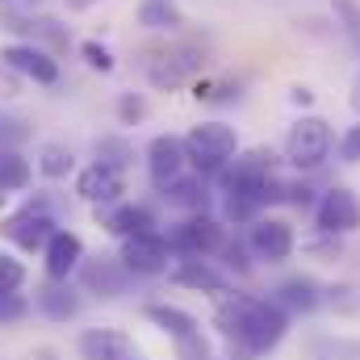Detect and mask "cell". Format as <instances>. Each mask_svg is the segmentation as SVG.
<instances>
[{
	"label": "cell",
	"instance_id": "obj_1",
	"mask_svg": "<svg viewBox=\"0 0 360 360\" xmlns=\"http://www.w3.org/2000/svg\"><path fill=\"white\" fill-rule=\"evenodd\" d=\"M218 302V331L239 344V356H264L272 352L285 331H289V314L272 302V297H252V293H222Z\"/></svg>",
	"mask_w": 360,
	"mask_h": 360
},
{
	"label": "cell",
	"instance_id": "obj_2",
	"mask_svg": "<svg viewBox=\"0 0 360 360\" xmlns=\"http://www.w3.org/2000/svg\"><path fill=\"white\" fill-rule=\"evenodd\" d=\"M184 155L188 168H197V176H218L239 155V134L226 122H197L184 134Z\"/></svg>",
	"mask_w": 360,
	"mask_h": 360
},
{
	"label": "cell",
	"instance_id": "obj_3",
	"mask_svg": "<svg viewBox=\"0 0 360 360\" xmlns=\"http://www.w3.org/2000/svg\"><path fill=\"white\" fill-rule=\"evenodd\" d=\"M285 160L297 168V172H314L331 160V147H335V130L327 117L319 113H302L289 130H285Z\"/></svg>",
	"mask_w": 360,
	"mask_h": 360
},
{
	"label": "cell",
	"instance_id": "obj_4",
	"mask_svg": "<svg viewBox=\"0 0 360 360\" xmlns=\"http://www.w3.org/2000/svg\"><path fill=\"white\" fill-rule=\"evenodd\" d=\"M164 239H168L172 256H201V260H210V256L222 252V243L231 235H226V222L205 210V214H184Z\"/></svg>",
	"mask_w": 360,
	"mask_h": 360
},
{
	"label": "cell",
	"instance_id": "obj_5",
	"mask_svg": "<svg viewBox=\"0 0 360 360\" xmlns=\"http://www.w3.org/2000/svg\"><path fill=\"white\" fill-rule=\"evenodd\" d=\"M205 63H210V46H205V42H180V46L155 55V59L147 63V80H151V89L172 92V89H180V84H193V80L205 72Z\"/></svg>",
	"mask_w": 360,
	"mask_h": 360
},
{
	"label": "cell",
	"instance_id": "obj_6",
	"mask_svg": "<svg viewBox=\"0 0 360 360\" xmlns=\"http://www.w3.org/2000/svg\"><path fill=\"white\" fill-rule=\"evenodd\" d=\"M314 231H319V235H335V239H348V235L360 231V197L348 184H331V188L319 193Z\"/></svg>",
	"mask_w": 360,
	"mask_h": 360
},
{
	"label": "cell",
	"instance_id": "obj_7",
	"mask_svg": "<svg viewBox=\"0 0 360 360\" xmlns=\"http://www.w3.org/2000/svg\"><path fill=\"white\" fill-rule=\"evenodd\" d=\"M55 231H59V218L46 214V210L34 205V201H25L17 214H8V218L0 222V235H4L17 252H38V256H42V248L51 243Z\"/></svg>",
	"mask_w": 360,
	"mask_h": 360
},
{
	"label": "cell",
	"instance_id": "obj_8",
	"mask_svg": "<svg viewBox=\"0 0 360 360\" xmlns=\"http://www.w3.org/2000/svg\"><path fill=\"white\" fill-rule=\"evenodd\" d=\"M117 260L126 264V272L139 281V276H164L172 264V248L164 239V231H147V235H130L122 239V252Z\"/></svg>",
	"mask_w": 360,
	"mask_h": 360
},
{
	"label": "cell",
	"instance_id": "obj_9",
	"mask_svg": "<svg viewBox=\"0 0 360 360\" xmlns=\"http://www.w3.org/2000/svg\"><path fill=\"white\" fill-rule=\"evenodd\" d=\"M76 285H80V293H92V297L113 302V297L130 293L134 276L126 272V264H122L117 256H92V260L84 256V264L76 272Z\"/></svg>",
	"mask_w": 360,
	"mask_h": 360
},
{
	"label": "cell",
	"instance_id": "obj_10",
	"mask_svg": "<svg viewBox=\"0 0 360 360\" xmlns=\"http://www.w3.org/2000/svg\"><path fill=\"white\" fill-rule=\"evenodd\" d=\"M248 248H252V256L264 260V264H285V260L293 256V248H297V235H293V226H289L285 218L260 214V218L248 226Z\"/></svg>",
	"mask_w": 360,
	"mask_h": 360
},
{
	"label": "cell",
	"instance_id": "obj_11",
	"mask_svg": "<svg viewBox=\"0 0 360 360\" xmlns=\"http://www.w3.org/2000/svg\"><path fill=\"white\" fill-rule=\"evenodd\" d=\"M168 281L180 285V289H193V293H210V297L231 293V276L218 269L214 260H201V256H172Z\"/></svg>",
	"mask_w": 360,
	"mask_h": 360
},
{
	"label": "cell",
	"instance_id": "obj_12",
	"mask_svg": "<svg viewBox=\"0 0 360 360\" xmlns=\"http://www.w3.org/2000/svg\"><path fill=\"white\" fill-rule=\"evenodd\" d=\"M0 63L4 68H13L17 76H25V80H34V84H59V59L46 51V46H38V42H8L4 51H0Z\"/></svg>",
	"mask_w": 360,
	"mask_h": 360
},
{
	"label": "cell",
	"instance_id": "obj_13",
	"mask_svg": "<svg viewBox=\"0 0 360 360\" xmlns=\"http://www.w3.org/2000/svg\"><path fill=\"white\" fill-rule=\"evenodd\" d=\"M188 172V155H184V139L180 134H155L147 143V176L155 188H168L172 180Z\"/></svg>",
	"mask_w": 360,
	"mask_h": 360
},
{
	"label": "cell",
	"instance_id": "obj_14",
	"mask_svg": "<svg viewBox=\"0 0 360 360\" xmlns=\"http://www.w3.org/2000/svg\"><path fill=\"white\" fill-rule=\"evenodd\" d=\"M84 239L76 235V231H68V226H59L55 235H51V243L42 248V272H46V281H72L80 264H84Z\"/></svg>",
	"mask_w": 360,
	"mask_h": 360
},
{
	"label": "cell",
	"instance_id": "obj_15",
	"mask_svg": "<svg viewBox=\"0 0 360 360\" xmlns=\"http://www.w3.org/2000/svg\"><path fill=\"white\" fill-rule=\"evenodd\" d=\"M96 222H101L109 235H117V239L160 231L155 210H151V205H143V201H117V205H105V210H96Z\"/></svg>",
	"mask_w": 360,
	"mask_h": 360
},
{
	"label": "cell",
	"instance_id": "obj_16",
	"mask_svg": "<svg viewBox=\"0 0 360 360\" xmlns=\"http://www.w3.org/2000/svg\"><path fill=\"white\" fill-rule=\"evenodd\" d=\"M122 193H126V176H122V172H113V168L89 164V168H80V172H76V197H80V201H89V205H96V210L126 201Z\"/></svg>",
	"mask_w": 360,
	"mask_h": 360
},
{
	"label": "cell",
	"instance_id": "obj_17",
	"mask_svg": "<svg viewBox=\"0 0 360 360\" xmlns=\"http://www.w3.org/2000/svg\"><path fill=\"white\" fill-rule=\"evenodd\" d=\"M80 306H84V297H80V285H72V281H42V285L34 289V310L46 314L51 323L76 319Z\"/></svg>",
	"mask_w": 360,
	"mask_h": 360
},
{
	"label": "cell",
	"instance_id": "obj_18",
	"mask_svg": "<svg viewBox=\"0 0 360 360\" xmlns=\"http://www.w3.org/2000/svg\"><path fill=\"white\" fill-rule=\"evenodd\" d=\"M76 348H80L84 360H126V356L139 352L134 340H130L126 331H117V327H89V331L76 340Z\"/></svg>",
	"mask_w": 360,
	"mask_h": 360
},
{
	"label": "cell",
	"instance_id": "obj_19",
	"mask_svg": "<svg viewBox=\"0 0 360 360\" xmlns=\"http://www.w3.org/2000/svg\"><path fill=\"white\" fill-rule=\"evenodd\" d=\"M323 297H327V289H319L310 276H289V281H281L276 293H272V302H276L285 314H314V310L323 306Z\"/></svg>",
	"mask_w": 360,
	"mask_h": 360
},
{
	"label": "cell",
	"instance_id": "obj_20",
	"mask_svg": "<svg viewBox=\"0 0 360 360\" xmlns=\"http://www.w3.org/2000/svg\"><path fill=\"white\" fill-rule=\"evenodd\" d=\"M143 319H147L151 327H160L164 335H172L176 344H184V340H197V335H201L197 319H193L188 310H180V306H168V302H147V306H143Z\"/></svg>",
	"mask_w": 360,
	"mask_h": 360
},
{
	"label": "cell",
	"instance_id": "obj_21",
	"mask_svg": "<svg viewBox=\"0 0 360 360\" xmlns=\"http://www.w3.org/2000/svg\"><path fill=\"white\" fill-rule=\"evenodd\" d=\"M164 193V201L172 205V210H184V214H205L210 210V188H205V180L201 176H184L172 180L168 188H160Z\"/></svg>",
	"mask_w": 360,
	"mask_h": 360
},
{
	"label": "cell",
	"instance_id": "obj_22",
	"mask_svg": "<svg viewBox=\"0 0 360 360\" xmlns=\"http://www.w3.org/2000/svg\"><path fill=\"white\" fill-rule=\"evenodd\" d=\"M139 25L151 34H180L184 30V13L176 0H143L139 4Z\"/></svg>",
	"mask_w": 360,
	"mask_h": 360
},
{
	"label": "cell",
	"instance_id": "obj_23",
	"mask_svg": "<svg viewBox=\"0 0 360 360\" xmlns=\"http://www.w3.org/2000/svg\"><path fill=\"white\" fill-rule=\"evenodd\" d=\"M92 164H101V168H113V172H130L134 168V143L126 139V134H101L96 143H92Z\"/></svg>",
	"mask_w": 360,
	"mask_h": 360
},
{
	"label": "cell",
	"instance_id": "obj_24",
	"mask_svg": "<svg viewBox=\"0 0 360 360\" xmlns=\"http://www.w3.org/2000/svg\"><path fill=\"white\" fill-rule=\"evenodd\" d=\"M34 172L46 176V180H68L72 172H76L72 147H63V143H42L38 155H34Z\"/></svg>",
	"mask_w": 360,
	"mask_h": 360
},
{
	"label": "cell",
	"instance_id": "obj_25",
	"mask_svg": "<svg viewBox=\"0 0 360 360\" xmlns=\"http://www.w3.org/2000/svg\"><path fill=\"white\" fill-rule=\"evenodd\" d=\"M239 80H231V76H197L193 80V96L201 101V105H231V101H239Z\"/></svg>",
	"mask_w": 360,
	"mask_h": 360
},
{
	"label": "cell",
	"instance_id": "obj_26",
	"mask_svg": "<svg viewBox=\"0 0 360 360\" xmlns=\"http://www.w3.org/2000/svg\"><path fill=\"white\" fill-rule=\"evenodd\" d=\"M34 180V164L21 151H0V188L4 193H21Z\"/></svg>",
	"mask_w": 360,
	"mask_h": 360
},
{
	"label": "cell",
	"instance_id": "obj_27",
	"mask_svg": "<svg viewBox=\"0 0 360 360\" xmlns=\"http://www.w3.org/2000/svg\"><path fill=\"white\" fill-rule=\"evenodd\" d=\"M252 248H248V239H226L222 243V252H218V269L226 272V276H248L252 272Z\"/></svg>",
	"mask_w": 360,
	"mask_h": 360
},
{
	"label": "cell",
	"instance_id": "obj_28",
	"mask_svg": "<svg viewBox=\"0 0 360 360\" xmlns=\"http://www.w3.org/2000/svg\"><path fill=\"white\" fill-rule=\"evenodd\" d=\"M113 113H117V122H122V126H143V122H147V113H151V105H147V96H143V92H122V96H117V105H113Z\"/></svg>",
	"mask_w": 360,
	"mask_h": 360
},
{
	"label": "cell",
	"instance_id": "obj_29",
	"mask_svg": "<svg viewBox=\"0 0 360 360\" xmlns=\"http://www.w3.org/2000/svg\"><path fill=\"white\" fill-rule=\"evenodd\" d=\"M25 260L21 256H13V252H0V293H21V285H25Z\"/></svg>",
	"mask_w": 360,
	"mask_h": 360
},
{
	"label": "cell",
	"instance_id": "obj_30",
	"mask_svg": "<svg viewBox=\"0 0 360 360\" xmlns=\"http://www.w3.org/2000/svg\"><path fill=\"white\" fill-rule=\"evenodd\" d=\"M30 143V126H25V117H8V113H0V151H21Z\"/></svg>",
	"mask_w": 360,
	"mask_h": 360
},
{
	"label": "cell",
	"instance_id": "obj_31",
	"mask_svg": "<svg viewBox=\"0 0 360 360\" xmlns=\"http://www.w3.org/2000/svg\"><path fill=\"white\" fill-rule=\"evenodd\" d=\"M80 59L89 63L92 72H101V76H109V72L117 68V59H113V51H109L105 42H96V38H84V42H80Z\"/></svg>",
	"mask_w": 360,
	"mask_h": 360
},
{
	"label": "cell",
	"instance_id": "obj_32",
	"mask_svg": "<svg viewBox=\"0 0 360 360\" xmlns=\"http://www.w3.org/2000/svg\"><path fill=\"white\" fill-rule=\"evenodd\" d=\"M302 252L314 256V260H340V256H344V239H335V235H314V239L302 243Z\"/></svg>",
	"mask_w": 360,
	"mask_h": 360
},
{
	"label": "cell",
	"instance_id": "obj_33",
	"mask_svg": "<svg viewBox=\"0 0 360 360\" xmlns=\"http://www.w3.org/2000/svg\"><path fill=\"white\" fill-rule=\"evenodd\" d=\"M30 310H34V302H30L25 293H0V327H8V323H21Z\"/></svg>",
	"mask_w": 360,
	"mask_h": 360
},
{
	"label": "cell",
	"instance_id": "obj_34",
	"mask_svg": "<svg viewBox=\"0 0 360 360\" xmlns=\"http://www.w3.org/2000/svg\"><path fill=\"white\" fill-rule=\"evenodd\" d=\"M335 17L348 30V38L360 46V0H335Z\"/></svg>",
	"mask_w": 360,
	"mask_h": 360
},
{
	"label": "cell",
	"instance_id": "obj_35",
	"mask_svg": "<svg viewBox=\"0 0 360 360\" xmlns=\"http://www.w3.org/2000/svg\"><path fill=\"white\" fill-rule=\"evenodd\" d=\"M285 201H289V205H297V210H314V205H319V197H314V184H310V180H289V184H285Z\"/></svg>",
	"mask_w": 360,
	"mask_h": 360
},
{
	"label": "cell",
	"instance_id": "obj_36",
	"mask_svg": "<svg viewBox=\"0 0 360 360\" xmlns=\"http://www.w3.org/2000/svg\"><path fill=\"white\" fill-rule=\"evenodd\" d=\"M340 160H344V164H360V122L344 130V139H340Z\"/></svg>",
	"mask_w": 360,
	"mask_h": 360
},
{
	"label": "cell",
	"instance_id": "obj_37",
	"mask_svg": "<svg viewBox=\"0 0 360 360\" xmlns=\"http://www.w3.org/2000/svg\"><path fill=\"white\" fill-rule=\"evenodd\" d=\"M289 105H297V109H310V105H314V89H306V84H293V89H289Z\"/></svg>",
	"mask_w": 360,
	"mask_h": 360
},
{
	"label": "cell",
	"instance_id": "obj_38",
	"mask_svg": "<svg viewBox=\"0 0 360 360\" xmlns=\"http://www.w3.org/2000/svg\"><path fill=\"white\" fill-rule=\"evenodd\" d=\"M348 105H352V113L360 117V72L352 76V92H348Z\"/></svg>",
	"mask_w": 360,
	"mask_h": 360
},
{
	"label": "cell",
	"instance_id": "obj_39",
	"mask_svg": "<svg viewBox=\"0 0 360 360\" xmlns=\"http://www.w3.org/2000/svg\"><path fill=\"white\" fill-rule=\"evenodd\" d=\"M30 360H59V356H55V348H38Z\"/></svg>",
	"mask_w": 360,
	"mask_h": 360
},
{
	"label": "cell",
	"instance_id": "obj_40",
	"mask_svg": "<svg viewBox=\"0 0 360 360\" xmlns=\"http://www.w3.org/2000/svg\"><path fill=\"white\" fill-rule=\"evenodd\" d=\"M92 0H68V8H89Z\"/></svg>",
	"mask_w": 360,
	"mask_h": 360
},
{
	"label": "cell",
	"instance_id": "obj_41",
	"mask_svg": "<svg viewBox=\"0 0 360 360\" xmlns=\"http://www.w3.org/2000/svg\"><path fill=\"white\" fill-rule=\"evenodd\" d=\"M4 205H8V193H4V188H0V210H4Z\"/></svg>",
	"mask_w": 360,
	"mask_h": 360
},
{
	"label": "cell",
	"instance_id": "obj_42",
	"mask_svg": "<svg viewBox=\"0 0 360 360\" xmlns=\"http://www.w3.org/2000/svg\"><path fill=\"white\" fill-rule=\"evenodd\" d=\"M126 360H143V356H139V352H134V356H126Z\"/></svg>",
	"mask_w": 360,
	"mask_h": 360
},
{
	"label": "cell",
	"instance_id": "obj_43",
	"mask_svg": "<svg viewBox=\"0 0 360 360\" xmlns=\"http://www.w3.org/2000/svg\"><path fill=\"white\" fill-rule=\"evenodd\" d=\"M21 4H38V0H21Z\"/></svg>",
	"mask_w": 360,
	"mask_h": 360
}]
</instances>
